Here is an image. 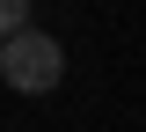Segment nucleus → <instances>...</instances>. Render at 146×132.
<instances>
[{
    "label": "nucleus",
    "instance_id": "nucleus-1",
    "mask_svg": "<svg viewBox=\"0 0 146 132\" xmlns=\"http://www.w3.org/2000/svg\"><path fill=\"white\" fill-rule=\"evenodd\" d=\"M0 81L15 95H51L66 81V52H58L51 29H22V37H0Z\"/></svg>",
    "mask_w": 146,
    "mask_h": 132
},
{
    "label": "nucleus",
    "instance_id": "nucleus-2",
    "mask_svg": "<svg viewBox=\"0 0 146 132\" xmlns=\"http://www.w3.org/2000/svg\"><path fill=\"white\" fill-rule=\"evenodd\" d=\"M29 7H36V0H0V29H7V37L36 29V22H29Z\"/></svg>",
    "mask_w": 146,
    "mask_h": 132
}]
</instances>
